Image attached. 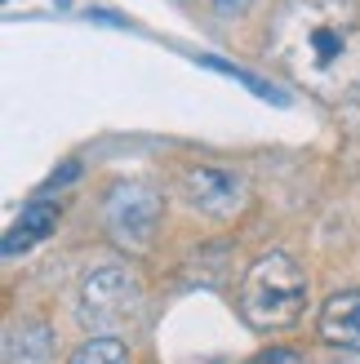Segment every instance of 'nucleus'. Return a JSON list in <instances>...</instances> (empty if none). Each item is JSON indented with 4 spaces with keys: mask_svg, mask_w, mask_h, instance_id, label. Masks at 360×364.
Returning a JSON list of instances; mask_svg holds the SVG:
<instances>
[{
    "mask_svg": "<svg viewBox=\"0 0 360 364\" xmlns=\"http://www.w3.org/2000/svg\"><path fill=\"white\" fill-rule=\"evenodd\" d=\"M183 196L191 200V209H201L209 218H231L245 205V182L231 169H213V165H196L183 173Z\"/></svg>",
    "mask_w": 360,
    "mask_h": 364,
    "instance_id": "5",
    "label": "nucleus"
},
{
    "mask_svg": "<svg viewBox=\"0 0 360 364\" xmlns=\"http://www.w3.org/2000/svg\"><path fill=\"white\" fill-rule=\"evenodd\" d=\"M142 306V289L125 267H94L80 280V316L94 324H125Z\"/></svg>",
    "mask_w": 360,
    "mask_h": 364,
    "instance_id": "4",
    "label": "nucleus"
},
{
    "mask_svg": "<svg viewBox=\"0 0 360 364\" xmlns=\"http://www.w3.org/2000/svg\"><path fill=\"white\" fill-rule=\"evenodd\" d=\"M307 306V276L298 271L294 258L285 253H263V258L245 271L240 284V316L245 324L272 333V329H290Z\"/></svg>",
    "mask_w": 360,
    "mask_h": 364,
    "instance_id": "2",
    "label": "nucleus"
},
{
    "mask_svg": "<svg viewBox=\"0 0 360 364\" xmlns=\"http://www.w3.org/2000/svg\"><path fill=\"white\" fill-rule=\"evenodd\" d=\"M249 364H302V355H294V351L276 347V351H263V355H254Z\"/></svg>",
    "mask_w": 360,
    "mask_h": 364,
    "instance_id": "10",
    "label": "nucleus"
},
{
    "mask_svg": "<svg viewBox=\"0 0 360 364\" xmlns=\"http://www.w3.org/2000/svg\"><path fill=\"white\" fill-rule=\"evenodd\" d=\"M102 218H107V231L116 235V245L147 249L160 227V196L152 187H142V182H116L107 191Z\"/></svg>",
    "mask_w": 360,
    "mask_h": 364,
    "instance_id": "3",
    "label": "nucleus"
},
{
    "mask_svg": "<svg viewBox=\"0 0 360 364\" xmlns=\"http://www.w3.org/2000/svg\"><path fill=\"white\" fill-rule=\"evenodd\" d=\"M71 364H129V351H125L120 338L94 333L89 342H80V347L71 351Z\"/></svg>",
    "mask_w": 360,
    "mask_h": 364,
    "instance_id": "9",
    "label": "nucleus"
},
{
    "mask_svg": "<svg viewBox=\"0 0 360 364\" xmlns=\"http://www.w3.org/2000/svg\"><path fill=\"white\" fill-rule=\"evenodd\" d=\"M53 223H58V213H53L45 200H36V205H27L23 209V218H18V227L9 231V240H5V253L14 258L18 249H27V245H36L41 235H49L53 231Z\"/></svg>",
    "mask_w": 360,
    "mask_h": 364,
    "instance_id": "8",
    "label": "nucleus"
},
{
    "mask_svg": "<svg viewBox=\"0 0 360 364\" xmlns=\"http://www.w3.org/2000/svg\"><path fill=\"white\" fill-rule=\"evenodd\" d=\"M53 360V329L41 320L14 324L5 333V364H49Z\"/></svg>",
    "mask_w": 360,
    "mask_h": 364,
    "instance_id": "7",
    "label": "nucleus"
},
{
    "mask_svg": "<svg viewBox=\"0 0 360 364\" xmlns=\"http://www.w3.org/2000/svg\"><path fill=\"white\" fill-rule=\"evenodd\" d=\"M320 338H325L329 347L360 351V289L334 294L320 306Z\"/></svg>",
    "mask_w": 360,
    "mask_h": 364,
    "instance_id": "6",
    "label": "nucleus"
},
{
    "mask_svg": "<svg viewBox=\"0 0 360 364\" xmlns=\"http://www.w3.org/2000/svg\"><path fill=\"white\" fill-rule=\"evenodd\" d=\"M218 9H245V0H213Z\"/></svg>",
    "mask_w": 360,
    "mask_h": 364,
    "instance_id": "11",
    "label": "nucleus"
},
{
    "mask_svg": "<svg viewBox=\"0 0 360 364\" xmlns=\"http://www.w3.org/2000/svg\"><path fill=\"white\" fill-rule=\"evenodd\" d=\"M267 53L316 98H360V9L351 0H280L267 23Z\"/></svg>",
    "mask_w": 360,
    "mask_h": 364,
    "instance_id": "1",
    "label": "nucleus"
}]
</instances>
